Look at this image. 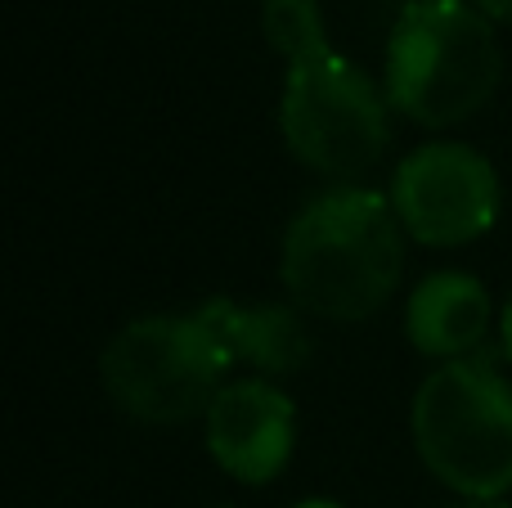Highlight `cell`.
<instances>
[{
    "instance_id": "30bf717a",
    "label": "cell",
    "mask_w": 512,
    "mask_h": 508,
    "mask_svg": "<svg viewBox=\"0 0 512 508\" xmlns=\"http://www.w3.org/2000/svg\"><path fill=\"white\" fill-rule=\"evenodd\" d=\"M486 18H499V23H512V0H472Z\"/></svg>"
},
{
    "instance_id": "52a82bcc",
    "label": "cell",
    "mask_w": 512,
    "mask_h": 508,
    "mask_svg": "<svg viewBox=\"0 0 512 508\" xmlns=\"http://www.w3.org/2000/svg\"><path fill=\"white\" fill-rule=\"evenodd\" d=\"M297 437V410L270 383H234L207 410V450L234 482L265 486L279 477Z\"/></svg>"
},
{
    "instance_id": "277c9868",
    "label": "cell",
    "mask_w": 512,
    "mask_h": 508,
    "mask_svg": "<svg viewBox=\"0 0 512 508\" xmlns=\"http://www.w3.org/2000/svg\"><path fill=\"white\" fill-rule=\"evenodd\" d=\"M414 441L436 482L463 500L512 491V387L490 356L445 360L414 396Z\"/></svg>"
},
{
    "instance_id": "3957f363",
    "label": "cell",
    "mask_w": 512,
    "mask_h": 508,
    "mask_svg": "<svg viewBox=\"0 0 512 508\" xmlns=\"http://www.w3.org/2000/svg\"><path fill=\"white\" fill-rule=\"evenodd\" d=\"M504 77L490 18L468 0H409L387 41V104L423 126H454L486 108Z\"/></svg>"
},
{
    "instance_id": "4fadbf2b",
    "label": "cell",
    "mask_w": 512,
    "mask_h": 508,
    "mask_svg": "<svg viewBox=\"0 0 512 508\" xmlns=\"http://www.w3.org/2000/svg\"><path fill=\"white\" fill-rule=\"evenodd\" d=\"M297 508H342V504H333V500H301Z\"/></svg>"
},
{
    "instance_id": "8fae6325",
    "label": "cell",
    "mask_w": 512,
    "mask_h": 508,
    "mask_svg": "<svg viewBox=\"0 0 512 508\" xmlns=\"http://www.w3.org/2000/svg\"><path fill=\"white\" fill-rule=\"evenodd\" d=\"M499 338H504V356L512 360V297H508V306H504V320H499Z\"/></svg>"
},
{
    "instance_id": "7c38bea8",
    "label": "cell",
    "mask_w": 512,
    "mask_h": 508,
    "mask_svg": "<svg viewBox=\"0 0 512 508\" xmlns=\"http://www.w3.org/2000/svg\"><path fill=\"white\" fill-rule=\"evenodd\" d=\"M445 508H508L499 500H459V504H445Z\"/></svg>"
},
{
    "instance_id": "6da1fadb",
    "label": "cell",
    "mask_w": 512,
    "mask_h": 508,
    "mask_svg": "<svg viewBox=\"0 0 512 508\" xmlns=\"http://www.w3.org/2000/svg\"><path fill=\"white\" fill-rule=\"evenodd\" d=\"M261 23L288 59L279 104L288 149L333 180L364 176L387 149V95L328 45L315 0H265Z\"/></svg>"
},
{
    "instance_id": "9c48e42d",
    "label": "cell",
    "mask_w": 512,
    "mask_h": 508,
    "mask_svg": "<svg viewBox=\"0 0 512 508\" xmlns=\"http://www.w3.org/2000/svg\"><path fill=\"white\" fill-rule=\"evenodd\" d=\"M230 360H252L265 374H292L310 360V333L288 306H234L225 297L203 306Z\"/></svg>"
},
{
    "instance_id": "8992f818",
    "label": "cell",
    "mask_w": 512,
    "mask_h": 508,
    "mask_svg": "<svg viewBox=\"0 0 512 508\" xmlns=\"http://www.w3.org/2000/svg\"><path fill=\"white\" fill-rule=\"evenodd\" d=\"M391 207L400 225L427 248H459L495 225L499 176L468 144H423L396 167Z\"/></svg>"
},
{
    "instance_id": "5b68a950",
    "label": "cell",
    "mask_w": 512,
    "mask_h": 508,
    "mask_svg": "<svg viewBox=\"0 0 512 508\" xmlns=\"http://www.w3.org/2000/svg\"><path fill=\"white\" fill-rule=\"evenodd\" d=\"M216 324L198 306L194 315H149L135 320L104 347L99 374L131 419L171 428L212 410L221 374L230 369Z\"/></svg>"
},
{
    "instance_id": "ba28073f",
    "label": "cell",
    "mask_w": 512,
    "mask_h": 508,
    "mask_svg": "<svg viewBox=\"0 0 512 508\" xmlns=\"http://www.w3.org/2000/svg\"><path fill=\"white\" fill-rule=\"evenodd\" d=\"M490 324V297L472 275L459 270H441V275L423 279L409 297L405 329L423 356L436 360H459L486 338Z\"/></svg>"
},
{
    "instance_id": "7a4b0ae2",
    "label": "cell",
    "mask_w": 512,
    "mask_h": 508,
    "mask_svg": "<svg viewBox=\"0 0 512 508\" xmlns=\"http://www.w3.org/2000/svg\"><path fill=\"white\" fill-rule=\"evenodd\" d=\"M400 216L382 194L342 185L310 198L283 234V284L319 320H369L400 279Z\"/></svg>"
}]
</instances>
